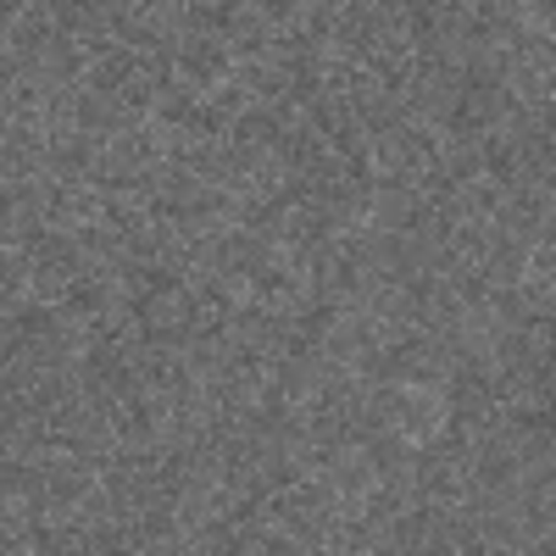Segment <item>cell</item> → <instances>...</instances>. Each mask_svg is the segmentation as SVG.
<instances>
[{"instance_id":"cell-2","label":"cell","mask_w":556,"mask_h":556,"mask_svg":"<svg viewBox=\"0 0 556 556\" xmlns=\"http://www.w3.org/2000/svg\"><path fill=\"white\" fill-rule=\"evenodd\" d=\"M479 518V551H506V556H523L529 540H523V523L513 506H490V513H473Z\"/></svg>"},{"instance_id":"cell-1","label":"cell","mask_w":556,"mask_h":556,"mask_svg":"<svg viewBox=\"0 0 556 556\" xmlns=\"http://www.w3.org/2000/svg\"><path fill=\"white\" fill-rule=\"evenodd\" d=\"M101 162H106V139H89V134H62L45 151V173L56 184H96Z\"/></svg>"},{"instance_id":"cell-3","label":"cell","mask_w":556,"mask_h":556,"mask_svg":"<svg viewBox=\"0 0 556 556\" xmlns=\"http://www.w3.org/2000/svg\"><path fill=\"white\" fill-rule=\"evenodd\" d=\"M412 451H417V445H412V440H406L395 424L362 440V456L374 462V473H379V479H384V473H401V468H412Z\"/></svg>"}]
</instances>
